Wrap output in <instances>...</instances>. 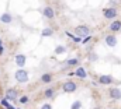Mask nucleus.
<instances>
[{
	"label": "nucleus",
	"instance_id": "obj_4",
	"mask_svg": "<svg viewBox=\"0 0 121 109\" xmlns=\"http://www.w3.org/2000/svg\"><path fill=\"white\" fill-rule=\"evenodd\" d=\"M116 16H117V10H116L114 7H108V8L104 10V17H106V18H110V20H111V18H114Z\"/></svg>",
	"mask_w": 121,
	"mask_h": 109
},
{
	"label": "nucleus",
	"instance_id": "obj_25",
	"mask_svg": "<svg viewBox=\"0 0 121 109\" xmlns=\"http://www.w3.org/2000/svg\"><path fill=\"white\" fill-rule=\"evenodd\" d=\"M94 109H100V108H94Z\"/></svg>",
	"mask_w": 121,
	"mask_h": 109
},
{
	"label": "nucleus",
	"instance_id": "obj_7",
	"mask_svg": "<svg viewBox=\"0 0 121 109\" xmlns=\"http://www.w3.org/2000/svg\"><path fill=\"white\" fill-rule=\"evenodd\" d=\"M106 43L113 48V46L117 45V38H116L114 35H108V36H106Z\"/></svg>",
	"mask_w": 121,
	"mask_h": 109
},
{
	"label": "nucleus",
	"instance_id": "obj_11",
	"mask_svg": "<svg viewBox=\"0 0 121 109\" xmlns=\"http://www.w3.org/2000/svg\"><path fill=\"white\" fill-rule=\"evenodd\" d=\"M44 16H45L47 18H54L55 13H54L52 7H45V8H44Z\"/></svg>",
	"mask_w": 121,
	"mask_h": 109
},
{
	"label": "nucleus",
	"instance_id": "obj_19",
	"mask_svg": "<svg viewBox=\"0 0 121 109\" xmlns=\"http://www.w3.org/2000/svg\"><path fill=\"white\" fill-rule=\"evenodd\" d=\"M80 106H82V102L80 101H76V102L72 104V108L70 109H80Z\"/></svg>",
	"mask_w": 121,
	"mask_h": 109
},
{
	"label": "nucleus",
	"instance_id": "obj_9",
	"mask_svg": "<svg viewBox=\"0 0 121 109\" xmlns=\"http://www.w3.org/2000/svg\"><path fill=\"white\" fill-rule=\"evenodd\" d=\"M0 21H1V23H4V24H10V23L13 21V17H11V14H9V13H4V14H1V17H0Z\"/></svg>",
	"mask_w": 121,
	"mask_h": 109
},
{
	"label": "nucleus",
	"instance_id": "obj_2",
	"mask_svg": "<svg viewBox=\"0 0 121 109\" xmlns=\"http://www.w3.org/2000/svg\"><path fill=\"white\" fill-rule=\"evenodd\" d=\"M75 34L78 36H87L89 35V27L86 25H79V27L75 28Z\"/></svg>",
	"mask_w": 121,
	"mask_h": 109
},
{
	"label": "nucleus",
	"instance_id": "obj_8",
	"mask_svg": "<svg viewBox=\"0 0 121 109\" xmlns=\"http://www.w3.org/2000/svg\"><path fill=\"white\" fill-rule=\"evenodd\" d=\"M110 97L113 99H120L121 98V90H118V88H111L110 90Z\"/></svg>",
	"mask_w": 121,
	"mask_h": 109
},
{
	"label": "nucleus",
	"instance_id": "obj_26",
	"mask_svg": "<svg viewBox=\"0 0 121 109\" xmlns=\"http://www.w3.org/2000/svg\"><path fill=\"white\" fill-rule=\"evenodd\" d=\"M3 109H6V108H3Z\"/></svg>",
	"mask_w": 121,
	"mask_h": 109
},
{
	"label": "nucleus",
	"instance_id": "obj_20",
	"mask_svg": "<svg viewBox=\"0 0 121 109\" xmlns=\"http://www.w3.org/2000/svg\"><path fill=\"white\" fill-rule=\"evenodd\" d=\"M69 66H75V64H78V59H70V60H68L66 62Z\"/></svg>",
	"mask_w": 121,
	"mask_h": 109
},
{
	"label": "nucleus",
	"instance_id": "obj_3",
	"mask_svg": "<svg viewBox=\"0 0 121 109\" xmlns=\"http://www.w3.org/2000/svg\"><path fill=\"white\" fill-rule=\"evenodd\" d=\"M18 97V92H17V90H14V88H10V90H7L6 91V99H9V101H13V99H16Z\"/></svg>",
	"mask_w": 121,
	"mask_h": 109
},
{
	"label": "nucleus",
	"instance_id": "obj_18",
	"mask_svg": "<svg viewBox=\"0 0 121 109\" xmlns=\"http://www.w3.org/2000/svg\"><path fill=\"white\" fill-rule=\"evenodd\" d=\"M52 95H54V90L52 88H48L45 91V98H52Z\"/></svg>",
	"mask_w": 121,
	"mask_h": 109
},
{
	"label": "nucleus",
	"instance_id": "obj_16",
	"mask_svg": "<svg viewBox=\"0 0 121 109\" xmlns=\"http://www.w3.org/2000/svg\"><path fill=\"white\" fill-rule=\"evenodd\" d=\"M41 80L44 82H49L51 80H52V77H51V74H44L42 77H41Z\"/></svg>",
	"mask_w": 121,
	"mask_h": 109
},
{
	"label": "nucleus",
	"instance_id": "obj_1",
	"mask_svg": "<svg viewBox=\"0 0 121 109\" xmlns=\"http://www.w3.org/2000/svg\"><path fill=\"white\" fill-rule=\"evenodd\" d=\"M14 77H16V80L18 82H27L28 81V73L26 70H23V69L17 70L16 74H14Z\"/></svg>",
	"mask_w": 121,
	"mask_h": 109
},
{
	"label": "nucleus",
	"instance_id": "obj_22",
	"mask_svg": "<svg viewBox=\"0 0 121 109\" xmlns=\"http://www.w3.org/2000/svg\"><path fill=\"white\" fill-rule=\"evenodd\" d=\"M96 59H97V54L96 53H91L90 56H89V60H91V62H94Z\"/></svg>",
	"mask_w": 121,
	"mask_h": 109
},
{
	"label": "nucleus",
	"instance_id": "obj_10",
	"mask_svg": "<svg viewBox=\"0 0 121 109\" xmlns=\"http://www.w3.org/2000/svg\"><path fill=\"white\" fill-rule=\"evenodd\" d=\"M99 81H100V84H111L113 82V77L111 76H100Z\"/></svg>",
	"mask_w": 121,
	"mask_h": 109
},
{
	"label": "nucleus",
	"instance_id": "obj_23",
	"mask_svg": "<svg viewBox=\"0 0 121 109\" xmlns=\"http://www.w3.org/2000/svg\"><path fill=\"white\" fill-rule=\"evenodd\" d=\"M41 109H52V108H51V105L45 104V105H42V106H41Z\"/></svg>",
	"mask_w": 121,
	"mask_h": 109
},
{
	"label": "nucleus",
	"instance_id": "obj_21",
	"mask_svg": "<svg viewBox=\"0 0 121 109\" xmlns=\"http://www.w3.org/2000/svg\"><path fill=\"white\" fill-rule=\"evenodd\" d=\"M20 102H21V104L28 102V97H21V98H20Z\"/></svg>",
	"mask_w": 121,
	"mask_h": 109
},
{
	"label": "nucleus",
	"instance_id": "obj_24",
	"mask_svg": "<svg viewBox=\"0 0 121 109\" xmlns=\"http://www.w3.org/2000/svg\"><path fill=\"white\" fill-rule=\"evenodd\" d=\"M3 42H1V39H0V54L3 53V45H1Z\"/></svg>",
	"mask_w": 121,
	"mask_h": 109
},
{
	"label": "nucleus",
	"instance_id": "obj_5",
	"mask_svg": "<svg viewBox=\"0 0 121 109\" xmlns=\"http://www.w3.org/2000/svg\"><path fill=\"white\" fill-rule=\"evenodd\" d=\"M63 90L66 92H73V91H76V84L73 81H66L63 84Z\"/></svg>",
	"mask_w": 121,
	"mask_h": 109
},
{
	"label": "nucleus",
	"instance_id": "obj_17",
	"mask_svg": "<svg viewBox=\"0 0 121 109\" xmlns=\"http://www.w3.org/2000/svg\"><path fill=\"white\" fill-rule=\"evenodd\" d=\"M49 35H52V29L51 28H45L42 31V36H49Z\"/></svg>",
	"mask_w": 121,
	"mask_h": 109
},
{
	"label": "nucleus",
	"instance_id": "obj_6",
	"mask_svg": "<svg viewBox=\"0 0 121 109\" xmlns=\"http://www.w3.org/2000/svg\"><path fill=\"white\" fill-rule=\"evenodd\" d=\"M26 62H27V57H26L24 54H17V56H16V64H17L18 67H23V66L26 64Z\"/></svg>",
	"mask_w": 121,
	"mask_h": 109
},
{
	"label": "nucleus",
	"instance_id": "obj_15",
	"mask_svg": "<svg viewBox=\"0 0 121 109\" xmlns=\"http://www.w3.org/2000/svg\"><path fill=\"white\" fill-rule=\"evenodd\" d=\"M1 105H3L6 109H16V108H13V106L7 102V99H1Z\"/></svg>",
	"mask_w": 121,
	"mask_h": 109
},
{
	"label": "nucleus",
	"instance_id": "obj_14",
	"mask_svg": "<svg viewBox=\"0 0 121 109\" xmlns=\"http://www.w3.org/2000/svg\"><path fill=\"white\" fill-rule=\"evenodd\" d=\"M66 52V48L65 46H56V49H55V53L56 54H62Z\"/></svg>",
	"mask_w": 121,
	"mask_h": 109
},
{
	"label": "nucleus",
	"instance_id": "obj_12",
	"mask_svg": "<svg viewBox=\"0 0 121 109\" xmlns=\"http://www.w3.org/2000/svg\"><path fill=\"white\" fill-rule=\"evenodd\" d=\"M110 29L114 31V32H116V31H120L121 29V21H113L111 25H110Z\"/></svg>",
	"mask_w": 121,
	"mask_h": 109
},
{
	"label": "nucleus",
	"instance_id": "obj_13",
	"mask_svg": "<svg viewBox=\"0 0 121 109\" xmlns=\"http://www.w3.org/2000/svg\"><path fill=\"white\" fill-rule=\"evenodd\" d=\"M75 76H78V77H80V78H85V77H86V71H85V69H83V67H79V69L76 70Z\"/></svg>",
	"mask_w": 121,
	"mask_h": 109
}]
</instances>
